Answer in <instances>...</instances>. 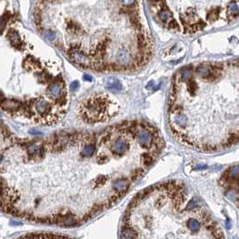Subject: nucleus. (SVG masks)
I'll list each match as a JSON object with an SVG mask.
<instances>
[{
    "label": "nucleus",
    "instance_id": "423d86ee",
    "mask_svg": "<svg viewBox=\"0 0 239 239\" xmlns=\"http://www.w3.org/2000/svg\"><path fill=\"white\" fill-rule=\"evenodd\" d=\"M34 106H35V110L37 111V112L42 116H44L45 119L47 117V115L50 114V102H47L46 100H44V99L37 100L35 102V104H34Z\"/></svg>",
    "mask_w": 239,
    "mask_h": 239
},
{
    "label": "nucleus",
    "instance_id": "9b49d317",
    "mask_svg": "<svg viewBox=\"0 0 239 239\" xmlns=\"http://www.w3.org/2000/svg\"><path fill=\"white\" fill-rule=\"evenodd\" d=\"M107 87L111 90H121V84L118 80L116 79H111L107 82Z\"/></svg>",
    "mask_w": 239,
    "mask_h": 239
},
{
    "label": "nucleus",
    "instance_id": "f257e3e1",
    "mask_svg": "<svg viewBox=\"0 0 239 239\" xmlns=\"http://www.w3.org/2000/svg\"><path fill=\"white\" fill-rule=\"evenodd\" d=\"M167 123L175 140L197 151L239 143V59L181 67L171 82Z\"/></svg>",
    "mask_w": 239,
    "mask_h": 239
},
{
    "label": "nucleus",
    "instance_id": "1a4fd4ad",
    "mask_svg": "<svg viewBox=\"0 0 239 239\" xmlns=\"http://www.w3.org/2000/svg\"><path fill=\"white\" fill-rule=\"evenodd\" d=\"M8 38H9V40H11L12 44L15 45V47H17L18 45L21 44V40H20L19 35L17 34V32H13V31L9 32V33H8Z\"/></svg>",
    "mask_w": 239,
    "mask_h": 239
},
{
    "label": "nucleus",
    "instance_id": "ddd939ff",
    "mask_svg": "<svg viewBox=\"0 0 239 239\" xmlns=\"http://www.w3.org/2000/svg\"><path fill=\"white\" fill-rule=\"evenodd\" d=\"M44 34H45V37L50 40H53L54 39H55V36H56L55 32H52V31H46Z\"/></svg>",
    "mask_w": 239,
    "mask_h": 239
},
{
    "label": "nucleus",
    "instance_id": "6e6552de",
    "mask_svg": "<svg viewBox=\"0 0 239 239\" xmlns=\"http://www.w3.org/2000/svg\"><path fill=\"white\" fill-rule=\"evenodd\" d=\"M95 152H96V146H95V144L91 143V144L86 146L83 148L81 154H82V156H86V158H90V156H92Z\"/></svg>",
    "mask_w": 239,
    "mask_h": 239
},
{
    "label": "nucleus",
    "instance_id": "9d476101",
    "mask_svg": "<svg viewBox=\"0 0 239 239\" xmlns=\"http://www.w3.org/2000/svg\"><path fill=\"white\" fill-rule=\"evenodd\" d=\"M27 150H28V153L32 156H38L39 154H40V153L42 152V148H40L38 145H35V144L30 145L28 147V148H27Z\"/></svg>",
    "mask_w": 239,
    "mask_h": 239
},
{
    "label": "nucleus",
    "instance_id": "2eb2a0df",
    "mask_svg": "<svg viewBox=\"0 0 239 239\" xmlns=\"http://www.w3.org/2000/svg\"><path fill=\"white\" fill-rule=\"evenodd\" d=\"M83 78H84L86 81H89V82H91V81L93 80V77H92L91 76H89V75H85Z\"/></svg>",
    "mask_w": 239,
    "mask_h": 239
},
{
    "label": "nucleus",
    "instance_id": "f03ea898",
    "mask_svg": "<svg viewBox=\"0 0 239 239\" xmlns=\"http://www.w3.org/2000/svg\"><path fill=\"white\" fill-rule=\"evenodd\" d=\"M121 237L224 238L223 230L183 183L168 181L143 190L129 204Z\"/></svg>",
    "mask_w": 239,
    "mask_h": 239
},
{
    "label": "nucleus",
    "instance_id": "20e7f679",
    "mask_svg": "<svg viewBox=\"0 0 239 239\" xmlns=\"http://www.w3.org/2000/svg\"><path fill=\"white\" fill-rule=\"evenodd\" d=\"M220 184L226 195L239 208V165L229 167L223 173Z\"/></svg>",
    "mask_w": 239,
    "mask_h": 239
},
{
    "label": "nucleus",
    "instance_id": "0eeeda50",
    "mask_svg": "<svg viewBox=\"0 0 239 239\" xmlns=\"http://www.w3.org/2000/svg\"><path fill=\"white\" fill-rule=\"evenodd\" d=\"M0 106H1L5 111L7 112H16V111H20L21 110V104L16 101L13 100H4L1 104H0Z\"/></svg>",
    "mask_w": 239,
    "mask_h": 239
},
{
    "label": "nucleus",
    "instance_id": "39448f33",
    "mask_svg": "<svg viewBox=\"0 0 239 239\" xmlns=\"http://www.w3.org/2000/svg\"><path fill=\"white\" fill-rule=\"evenodd\" d=\"M64 93V86L63 84L59 82V83H53L50 84L49 88H48V94L54 99H60L61 96H63Z\"/></svg>",
    "mask_w": 239,
    "mask_h": 239
},
{
    "label": "nucleus",
    "instance_id": "7ed1b4c3",
    "mask_svg": "<svg viewBox=\"0 0 239 239\" xmlns=\"http://www.w3.org/2000/svg\"><path fill=\"white\" fill-rule=\"evenodd\" d=\"M118 107L106 94H94L83 104L81 113L87 122L105 121L116 115Z\"/></svg>",
    "mask_w": 239,
    "mask_h": 239
},
{
    "label": "nucleus",
    "instance_id": "4468645a",
    "mask_svg": "<svg viewBox=\"0 0 239 239\" xmlns=\"http://www.w3.org/2000/svg\"><path fill=\"white\" fill-rule=\"evenodd\" d=\"M78 86H79V83H78L77 81H74L73 83L70 85V88H71L72 90H74V91L77 90V88H78Z\"/></svg>",
    "mask_w": 239,
    "mask_h": 239
},
{
    "label": "nucleus",
    "instance_id": "f8f14e48",
    "mask_svg": "<svg viewBox=\"0 0 239 239\" xmlns=\"http://www.w3.org/2000/svg\"><path fill=\"white\" fill-rule=\"evenodd\" d=\"M67 29L69 30L71 32H73V33H78V32L80 31L78 24H75L74 22H69V23H68Z\"/></svg>",
    "mask_w": 239,
    "mask_h": 239
}]
</instances>
